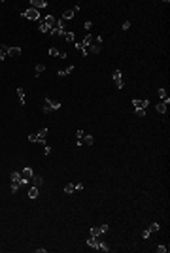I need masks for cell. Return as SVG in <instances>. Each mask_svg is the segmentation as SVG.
Segmentation results:
<instances>
[{
	"instance_id": "obj_1",
	"label": "cell",
	"mask_w": 170,
	"mask_h": 253,
	"mask_svg": "<svg viewBox=\"0 0 170 253\" xmlns=\"http://www.w3.org/2000/svg\"><path fill=\"white\" fill-rule=\"evenodd\" d=\"M19 174H21V182H19V183H21V185H27V183H30L32 176H34V170H32L30 166H27V168H23Z\"/></svg>"
},
{
	"instance_id": "obj_2",
	"label": "cell",
	"mask_w": 170,
	"mask_h": 253,
	"mask_svg": "<svg viewBox=\"0 0 170 253\" xmlns=\"http://www.w3.org/2000/svg\"><path fill=\"white\" fill-rule=\"evenodd\" d=\"M0 49L6 53V57H19L21 55V47H8V46H0Z\"/></svg>"
},
{
	"instance_id": "obj_3",
	"label": "cell",
	"mask_w": 170,
	"mask_h": 253,
	"mask_svg": "<svg viewBox=\"0 0 170 253\" xmlns=\"http://www.w3.org/2000/svg\"><path fill=\"white\" fill-rule=\"evenodd\" d=\"M21 15H23L25 19H30V21H38V19H40V11H38V10H32V8H28V10L23 11Z\"/></svg>"
},
{
	"instance_id": "obj_4",
	"label": "cell",
	"mask_w": 170,
	"mask_h": 253,
	"mask_svg": "<svg viewBox=\"0 0 170 253\" xmlns=\"http://www.w3.org/2000/svg\"><path fill=\"white\" fill-rule=\"evenodd\" d=\"M113 81H115V87L117 89H123L125 87V81H123V76H121V70H113Z\"/></svg>"
},
{
	"instance_id": "obj_5",
	"label": "cell",
	"mask_w": 170,
	"mask_h": 253,
	"mask_svg": "<svg viewBox=\"0 0 170 253\" xmlns=\"http://www.w3.org/2000/svg\"><path fill=\"white\" fill-rule=\"evenodd\" d=\"M132 106H134V110H145L149 106V102L145 98H134L132 100Z\"/></svg>"
},
{
	"instance_id": "obj_6",
	"label": "cell",
	"mask_w": 170,
	"mask_h": 253,
	"mask_svg": "<svg viewBox=\"0 0 170 253\" xmlns=\"http://www.w3.org/2000/svg\"><path fill=\"white\" fill-rule=\"evenodd\" d=\"M44 23H46L49 29H55V27H59V21L53 17V15H46V19H44Z\"/></svg>"
},
{
	"instance_id": "obj_7",
	"label": "cell",
	"mask_w": 170,
	"mask_h": 253,
	"mask_svg": "<svg viewBox=\"0 0 170 253\" xmlns=\"http://www.w3.org/2000/svg\"><path fill=\"white\" fill-rule=\"evenodd\" d=\"M168 104H170V98L163 100V102H159V104L155 106V110L159 111V114H166V108H168Z\"/></svg>"
},
{
	"instance_id": "obj_8",
	"label": "cell",
	"mask_w": 170,
	"mask_h": 253,
	"mask_svg": "<svg viewBox=\"0 0 170 253\" xmlns=\"http://www.w3.org/2000/svg\"><path fill=\"white\" fill-rule=\"evenodd\" d=\"M46 6H47L46 0H30V8H32V10H38L40 11V8H46Z\"/></svg>"
},
{
	"instance_id": "obj_9",
	"label": "cell",
	"mask_w": 170,
	"mask_h": 253,
	"mask_svg": "<svg viewBox=\"0 0 170 253\" xmlns=\"http://www.w3.org/2000/svg\"><path fill=\"white\" fill-rule=\"evenodd\" d=\"M100 51H102V46H100V43H93V46L87 47V53H93V55H98Z\"/></svg>"
},
{
	"instance_id": "obj_10",
	"label": "cell",
	"mask_w": 170,
	"mask_h": 253,
	"mask_svg": "<svg viewBox=\"0 0 170 253\" xmlns=\"http://www.w3.org/2000/svg\"><path fill=\"white\" fill-rule=\"evenodd\" d=\"M98 236H89V240H87V246L89 247H93V249H96L98 247Z\"/></svg>"
},
{
	"instance_id": "obj_11",
	"label": "cell",
	"mask_w": 170,
	"mask_h": 253,
	"mask_svg": "<svg viewBox=\"0 0 170 253\" xmlns=\"http://www.w3.org/2000/svg\"><path fill=\"white\" fill-rule=\"evenodd\" d=\"M83 47H85V49H87V47L89 46H93V43H95V36H91V34H87V36H85V38H83Z\"/></svg>"
},
{
	"instance_id": "obj_12",
	"label": "cell",
	"mask_w": 170,
	"mask_h": 253,
	"mask_svg": "<svg viewBox=\"0 0 170 253\" xmlns=\"http://www.w3.org/2000/svg\"><path fill=\"white\" fill-rule=\"evenodd\" d=\"M74 64H72V66H66V68H64V70H59V72H57V74H59V78H64V76H68V74H72V72H74Z\"/></svg>"
},
{
	"instance_id": "obj_13",
	"label": "cell",
	"mask_w": 170,
	"mask_h": 253,
	"mask_svg": "<svg viewBox=\"0 0 170 253\" xmlns=\"http://www.w3.org/2000/svg\"><path fill=\"white\" fill-rule=\"evenodd\" d=\"M74 15H76L74 10H66V11L63 13V21H70V19H74Z\"/></svg>"
},
{
	"instance_id": "obj_14",
	"label": "cell",
	"mask_w": 170,
	"mask_h": 253,
	"mask_svg": "<svg viewBox=\"0 0 170 253\" xmlns=\"http://www.w3.org/2000/svg\"><path fill=\"white\" fill-rule=\"evenodd\" d=\"M64 40L70 42V43H74L76 42V34H74V32H70V30H66V32H64Z\"/></svg>"
},
{
	"instance_id": "obj_15",
	"label": "cell",
	"mask_w": 170,
	"mask_h": 253,
	"mask_svg": "<svg viewBox=\"0 0 170 253\" xmlns=\"http://www.w3.org/2000/svg\"><path fill=\"white\" fill-rule=\"evenodd\" d=\"M38 187L36 185H30V189H28V198H36V196H38Z\"/></svg>"
},
{
	"instance_id": "obj_16",
	"label": "cell",
	"mask_w": 170,
	"mask_h": 253,
	"mask_svg": "<svg viewBox=\"0 0 170 253\" xmlns=\"http://www.w3.org/2000/svg\"><path fill=\"white\" fill-rule=\"evenodd\" d=\"M42 183H44V178H42V176H32V185H36V187H40V185H42Z\"/></svg>"
},
{
	"instance_id": "obj_17",
	"label": "cell",
	"mask_w": 170,
	"mask_h": 253,
	"mask_svg": "<svg viewBox=\"0 0 170 253\" xmlns=\"http://www.w3.org/2000/svg\"><path fill=\"white\" fill-rule=\"evenodd\" d=\"M81 142L87 144V146H93V144H95V138H93L91 134H87V136H83V138H81Z\"/></svg>"
},
{
	"instance_id": "obj_18",
	"label": "cell",
	"mask_w": 170,
	"mask_h": 253,
	"mask_svg": "<svg viewBox=\"0 0 170 253\" xmlns=\"http://www.w3.org/2000/svg\"><path fill=\"white\" fill-rule=\"evenodd\" d=\"M74 191H76V185H74V183H66V185H64V193H66V195H72Z\"/></svg>"
},
{
	"instance_id": "obj_19",
	"label": "cell",
	"mask_w": 170,
	"mask_h": 253,
	"mask_svg": "<svg viewBox=\"0 0 170 253\" xmlns=\"http://www.w3.org/2000/svg\"><path fill=\"white\" fill-rule=\"evenodd\" d=\"M17 96H19V102H21V106H25V91L19 87L17 89Z\"/></svg>"
},
{
	"instance_id": "obj_20",
	"label": "cell",
	"mask_w": 170,
	"mask_h": 253,
	"mask_svg": "<svg viewBox=\"0 0 170 253\" xmlns=\"http://www.w3.org/2000/svg\"><path fill=\"white\" fill-rule=\"evenodd\" d=\"M44 70H46V66H44V64H38V66H36V72H34V76H36V78H40Z\"/></svg>"
},
{
	"instance_id": "obj_21",
	"label": "cell",
	"mask_w": 170,
	"mask_h": 253,
	"mask_svg": "<svg viewBox=\"0 0 170 253\" xmlns=\"http://www.w3.org/2000/svg\"><path fill=\"white\" fill-rule=\"evenodd\" d=\"M44 111H46V114H51V111H53V108H51V104H49L47 98H46V102H44Z\"/></svg>"
},
{
	"instance_id": "obj_22",
	"label": "cell",
	"mask_w": 170,
	"mask_h": 253,
	"mask_svg": "<svg viewBox=\"0 0 170 253\" xmlns=\"http://www.w3.org/2000/svg\"><path fill=\"white\" fill-rule=\"evenodd\" d=\"M47 100H49V104H51V108H53V110H59V108H60V102H59V100H53V98H47Z\"/></svg>"
},
{
	"instance_id": "obj_23",
	"label": "cell",
	"mask_w": 170,
	"mask_h": 253,
	"mask_svg": "<svg viewBox=\"0 0 170 253\" xmlns=\"http://www.w3.org/2000/svg\"><path fill=\"white\" fill-rule=\"evenodd\" d=\"M19 185H21V183H19V182H11V187H10V191H11V193H13V195H15V193L19 191Z\"/></svg>"
},
{
	"instance_id": "obj_24",
	"label": "cell",
	"mask_w": 170,
	"mask_h": 253,
	"mask_svg": "<svg viewBox=\"0 0 170 253\" xmlns=\"http://www.w3.org/2000/svg\"><path fill=\"white\" fill-rule=\"evenodd\" d=\"M10 178H11V182H21V174L19 172H11Z\"/></svg>"
},
{
	"instance_id": "obj_25",
	"label": "cell",
	"mask_w": 170,
	"mask_h": 253,
	"mask_svg": "<svg viewBox=\"0 0 170 253\" xmlns=\"http://www.w3.org/2000/svg\"><path fill=\"white\" fill-rule=\"evenodd\" d=\"M157 95H159V98H163V100H166V98H168L166 89H159V91H157Z\"/></svg>"
},
{
	"instance_id": "obj_26",
	"label": "cell",
	"mask_w": 170,
	"mask_h": 253,
	"mask_svg": "<svg viewBox=\"0 0 170 253\" xmlns=\"http://www.w3.org/2000/svg\"><path fill=\"white\" fill-rule=\"evenodd\" d=\"M100 234H102L100 227H93V228H91V236H100Z\"/></svg>"
},
{
	"instance_id": "obj_27",
	"label": "cell",
	"mask_w": 170,
	"mask_h": 253,
	"mask_svg": "<svg viewBox=\"0 0 170 253\" xmlns=\"http://www.w3.org/2000/svg\"><path fill=\"white\" fill-rule=\"evenodd\" d=\"M76 47H78V51H81V55H83V57L87 55V49L83 47V43H81V42H78V43H76Z\"/></svg>"
},
{
	"instance_id": "obj_28",
	"label": "cell",
	"mask_w": 170,
	"mask_h": 253,
	"mask_svg": "<svg viewBox=\"0 0 170 253\" xmlns=\"http://www.w3.org/2000/svg\"><path fill=\"white\" fill-rule=\"evenodd\" d=\"M148 231L151 232V234H153V232H159V225H157V223H151V225H149V228H148Z\"/></svg>"
},
{
	"instance_id": "obj_29",
	"label": "cell",
	"mask_w": 170,
	"mask_h": 253,
	"mask_svg": "<svg viewBox=\"0 0 170 253\" xmlns=\"http://www.w3.org/2000/svg\"><path fill=\"white\" fill-rule=\"evenodd\" d=\"M96 249H100V251H106V253H108V251H110V246H108V244H102V242H100Z\"/></svg>"
},
{
	"instance_id": "obj_30",
	"label": "cell",
	"mask_w": 170,
	"mask_h": 253,
	"mask_svg": "<svg viewBox=\"0 0 170 253\" xmlns=\"http://www.w3.org/2000/svg\"><path fill=\"white\" fill-rule=\"evenodd\" d=\"M40 30H42V32H46V34H49V32H51V29L46 25V23H40Z\"/></svg>"
},
{
	"instance_id": "obj_31",
	"label": "cell",
	"mask_w": 170,
	"mask_h": 253,
	"mask_svg": "<svg viewBox=\"0 0 170 253\" xmlns=\"http://www.w3.org/2000/svg\"><path fill=\"white\" fill-rule=\"evenodd\" d=\"M59 53H60V51L57 49V47H51V49H49V55H51V57H59Z\"/></svg>"
},
{
	"instance_id": "obj_32",
	"label": "cell",
	"mask_w": 170,
	"mask_h": 253,
	"mask_svg": "<svg viewBox=\"0 0 170 253\" xmlns=\"http://www.w3.org/2000/svg\"><path fill=\"white\" fill-rule=\"evenodd\" d=\"M47 132H49V130H47V127H46V128H42V130H38V136H40V138H46Z\"/></svg>"
},
{
	"instance_id": "obj_33",
	"label": "cell",
	"mask_w": 170,
	"mask_h": 253,
	"mask_svg": "<svg viewBox=\"0 0 170 253\" xmlns=\"http://www.w3.org/2000/svg\"><path fill=\"white\" fill-rule=\"evenodd\" d=\"M157 251H159V253H168V247L161 244V246H157Z\"/></svg>"
},
{
	"instance_id": "obj_34",
	"label": "cell",
	"mask_w": 170,
	"mask_h": 253,
	"mask_svg": "<svg viewBox=\"0 0 170 253\" xmlns=\"http://www.w3.org/2000/svg\"><path fill=\"white\" fill-rule=\"evenodd\" d=\"M121 29H123V30H129V29H131V21H125V23H123V27H121Z\"/></svg>"
},
{
	"instance_id": "obj_35",
	"label": "cell",
	"mask_w": 170,
	"mask_h": 253,
	"mask_svg": "<svg viewBox=\"0 0 170 253\" xmlns=\"http://www.w3.org/2000/svg\"><path fill=\"white\" fill-rule=\"evenodd\" d=\"M100 231H102V232H108V231H110V227L104 223V225H100Z\"/></svg>"
},
{
	"instance_id": "obj_36",
	"label": "cell",
	"mask_w": 170,
	"mask_h": 253,
	"mask_svg": "<svg viewBox=\"0 0 170 253\" xmlns=\"http://www.w3.org/2000/svg\"><path fill=\"white\" fill-rule=\"evenodd\" d=\"M136 115H138V117H144V115H145V110H136Z\"/></svg>"
},
{
	"instance_id": "obj_37",
	"label": "cell",
	"mask_w": 170,
	"mask_h": 253,
	"mask_svg": "<svg viewBox=\"0 0 170 253\" xmlns=\"http://www.w3.org/2000/svg\"><path fill=\"white\" fill-rule=\"evenodd\" d=\"M91 29H93V23L87 21V23H85V30H91Z\"/></svg>"
},
{
	"instance_id": "obj_38",
	"label": "cell",
	"mask_w": 170,
	"mask_h": 253,
	"mask_svg": "<svg viewBox=\"0 0 170 253\" xmlns=\"http://www.w3.org/2000/svg\"><path fill=\"white\" fill-rule=\"evenodd\" d=\"M49 153H51V147L46 146V149H44V157H46V155H49Z\"/></svg>"
},
{
	"instance_id": "obj_39",
	"label": "cell",
	"mask_w": 170,
	"mask_h": 253,
	"mask_svg": "<svg viewBox=\"0 0 170 253\" xmlns=\"http://www.w3.org/2000/svg\"><path fill=\"white\" fill-rule=\"evenodd\" d=\"M83 136H85V132L81 130V128H79V130H78V140H81V138H83Z\"/></svg>"
},
{
	"instance_id": "obj_40",
	"label": "cell",
	"mask_w": 170,
	"mask_h": 253,
	"mask_svg": "<svg viewBox=\"0 0 170 253\" xmlns=\"http://www.w3.org/2000/svg\"><path fill=\"white\" fill-rule=\"evenodd\" d=\"M149 234H151L149 231H144V232H142V236H144V238H149Z\"/></svg>"
},
{
	"instance_id": "obj_41",
	"label": "cell",
	"mask_w": 170,
	"mask_h": 253,
	"mask_svg": "<svg viewBox=\"0 0 170 253\" xmlns=\"http://www.w3.org/2000/svg\"><path fill=\"white\" fill-rule=\"evenodd\" d=\"M4 59H6V53H4V51L0 49V61H4Z\"/></svg>"
}]
</instances>
